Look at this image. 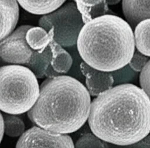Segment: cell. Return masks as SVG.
Returning a JSON list of instances; mask_svg holds the SVG:
<instances>
[{
	"mask_svg": "<svg viewBox=\"0 0 150 148\" xmlns=\"http://www.w3.org/2000/svg\"><path fill=\"white\" fill-rule=\"evenodd\" d=\"M120 0H74L81 14L83 22L105 14L108 10V5H114Z\"/></svg>",
	"mask_w": 150,
	"mask_h": 148,
	"instance_id": "11",
	"label": "cell"
},
{
	"mask_svg": "<svg viewBox=\"0 0 150 148\" xmlns=\"http://www.w3.org/2000/svg\"><path fill=\"white\" fill-rule=\"evenodd\" d=\"M76 44L86 64L107 72L128 64L135 50L134 36L129 24L120 17L109 14L85 23Z\"/></svg>",
	"mask_w": 150,
	"mask_h": 148,
	"instance_id": "3",
	"label": "cell"
},
{
	"mask_svg": "<svg viewBox=\"0 0 150 148\" xmlns=\"http://www.w3.org/2000/svg\"><path fill=\"white\" fill-rule=\"evenodd\" d=\"M75 147H108L106 142L94 133L87 132L82 135L74 144Z\"/></svg>",
	"mask_w": 150,
	"mask_h": 148,
	"instance_id": "16",
	"label": "cell"
},
{
	"mask_svg": "<svg viewBox=\"0 0 150 148\" xmlns=\"http://www.w3.org/2000/svg\"><path fill=\"white\" fill-rule=\"evenodd\" d=\"M111 73L114 78L113 85H117L133 81L136 78L138 73L134 71L128 64H127Z\"/></svg>",
	"mask_w": 150,
	"mask_h": 148,
	"instance_id": "15",
	"label": "cell"
},
{
	"mask_svg": "<svg viewBox=\"0 0 150 148\" xmlns=\"http://www.w3.org/2000/svg\"><path fill=\"white\" fill-rule=\"evenodd\" d=\"M122 8L132 29L141 20L150 18V0H122Z\"/></svg>",
	"mask_w": 150,
	"mask_h": 148,
	"instance_id": "10",
	"label": "cell"
},
{
	"mask_svg": "<svg viewBox=\"0 0 150 148\" xmlns=\"http://www.w3.org/2000/svg\"><path fill=\"white\" fill-rule=\"evenodd\" d=\"M134 29L135 46L138 51L150 57V18L141 20Z\"/></svg>",
	"mask_w": 150,
	"mask_h": 148,
	"instance_id": "13",
	"label": "cell"
},
{
	"mask_svg": "<svg viewBox=\"0 0 150 148\" xmlns=\"http://www.w3.org/2000/svg\"><path fill=\"white\" fill-rule=\"evenodd\" d=\"M61 47L53 39L51 30L23 25L0 42V60L25 66L38 78L52 77L57 75L55 60Z\"/></svg>",
	"mask_w": 150,
	"mask_h": 148,
	"instance_id": "4",
	"label": "cell"
},
{
	"mask_svg": "<svg viewBox=\"0 0 150 148\" xmlns=\"http://www.w3.org/2000/svg\"><path fill=\"white\" fill-rule=\"evenodd\" d=\"M16 147H74L71 137L55 133L42 128L33 126L24 132L18 139Z\"/></svg>",
	"mask_w": 150,
	"mask_h": 148,
	"instance_id": "7",
	"label": "cell"
},
{
	"mask_svg": "<svg viewBox=\"0 0 150 148\" xmlns=\"http://www.w3.org/2000/svg\"><path fill=\"white\" fill-rule=\"evenodd\" d=\"M39 25L47 32L51 30L53 39L61 46L70 47L76 44L84 22L76 3L70 2L42 16Z\"/></svg>",
	"mask_w": 150,
	"mask_h": 148,
	"instance_id": "6",
	"label": "cell"
},
{
	"mask_svg": "<svg viewBox=\"0 0 150 148\" xmlns=\"http://www.w3.org/2000/svg\"><path fill=\"white\" fill-rule=\"evenodd\" d=\"M25 11L35 15L50 13L66 1V0H16Z\"/></svg>",
	"mask_w": 150,
	"mask_h": 148,
	"instance_id": "12",
	"label": "cell"
},
{
	"mask_svg": "<svg viewBox=\"0 0 150 148\" xmlns=\"http://www.w3.org/2000/svg\"><path fill=\"white\" fill-rule=\"evenodd\" d=\"M87 119L91 132L99 139L127 146L150 133V99L134 84L117 85L93 100Z\"/></svg>",
	"mask_w": 150,
	"mask_h": 148,
	"instance_id": "1",
	"label": "cell"
},
{
	"mask_svg": "<svg viewBox=\"0 0 150 148\" xmlns=\"http://www.w3.org/2000/svg\"><path fill=\"white\" fill-rule=\"evenodd\" d=\"M90 105V94L81 82L59 75L47 78L41 84L39 97L28 116L45 129L71 133L85 124Z\"/></svg>",
	"mask_w": 150,
	"mask_h": 148,
	"instance_id": "2",
	"label": "cell"
},
{
	"mask_svg": "<svg viewBox=\"0 0 150 148\" xmlns=\"http://www.w3.org/2000/svg\"><path fill=\"white\" fill-rule=\"evenodd\" d=\"M80 68L86 78L87 89L90 95L96 97L112 87L114 78L111 72L97 70L90 67L84 61L80 63Z\"/></svg>",
	"mask_w": 150,
	"mask_h": 148,
	"instance_id": "8",
	"label": "cell"
},
{
	"mask_svg": "<svg viewBox=\"0 0 150 148\" xmlns=\"http://www.w3.org/2000/svg\"><path fill=\"white\" fill-rule=\"evenodd\" d=\"M19 15L16 0H0V42L12 32Z\"/></svg>",
	"mask_w": 150,
	"mask_h": 148,
	"instance_id": "9",
	"label": "cell"
},
{
	"mask_svg": "<svg viewBox=\"0 0 150 148\" xmlns=\"http://www.w3.org/2000/svg\"><path fill=\"white\" fill-rule=\"evenodd\" d=\"M37 77L29 68L18 64L0 67V110L10 115L29 111L39 95Z\"/></svg>",
	"mask_w": 150,
	"mask_h": 148,
	"instance_id": "5",
	"label": "cell"
},
{
	"mask_svg": "<svg viewBox=\"0 0 150 148\" xmlns=\"http://www.w3.org/2000/svg\"><path fill=\"white\" fill-rule=\"evenodd\" d=\"M148 60V56L142 54L138 50H135L128 64L134 71L138 73L141 71Z\"/></svg>",
	"mask_w": 150,
	"mask_h": 148,
	"instance_id": "18",
	"label": "cell"
},
{
	"mask_svg": "<svg viewBox=\"0 0 150 148\" xmlns=\"http://www.w3.org/2000/svg\"><path fill=\"white\" fill-rule=\"evenodd\" d=\"M4 133V118L2 114L0 113V143L2 139Z\"/></svg>",
	"mask_w": 150,
	"mask_h": 148,
	"instance_id": "20",
	"label": "cell"
},
{
	"mask_svg": "<svg viewBox=\"0 0 150 148\" xmlns=\"http://www.w3.org/2000/svg\"><path fill=\"white\" fill-rule=\"evenodd\" d=\"M4 132L10 137H18L21 136L25 130L23 122L19 118L13 115L4 116Z\"/></svg>",
	"mask_w": 150,
	"mask_h": 148,
	"instance_id": "14",
	"label": "cell"
},
{
	"mask_svg": "<svg viewBox=\"0 0 150 148\" xmlns=\"http://www.w3.org/2000/svg\"><path fill=\"white\" fill-rule=\"evenodd\" d=\"M139 84L150 99V59L140 71Z\"/></svg>",
	"mask_w": 150,
	"mask_h": 148,
	"instance_id": "17",
	"label": "cell"
},
{
	"mask_svg": "<svg viewBox=\"0 0 150 148\" xmlns=\"http://www.w3.org/2000/svg\"><path fill=\"white\" fill-rule=\"evenodd\" d=\"M127 146L129 147H150V135H147L139 141Z\"/></svg>",
	"mask_w": 150,
	"mask_h": 148,
	"instance_id": "19",
	"label": "cell"
}]
</instances>
